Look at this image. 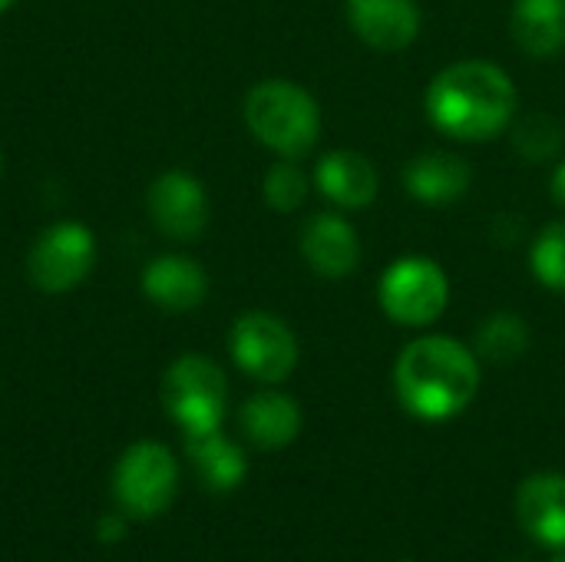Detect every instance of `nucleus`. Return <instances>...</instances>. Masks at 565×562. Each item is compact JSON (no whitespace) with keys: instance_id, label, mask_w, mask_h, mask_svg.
Returning a JSON list of instances; mask_svg holds the SVG:
<instances>
[{"instance_id":"f257e3e1","label":"nucleus","mask_w":565,"mask_h":562,"mask_svg":"<svg viewBox=\"0 0 565 562\" xmlns=\"http://www.w3.org/2000/svg\"><path fill=\"white\" fill-rule=\"evenodd\" d=\"M516 86L490 60H460L444 66L427 86V119L450 139L483 142L513 126Z\"/></svg>"},{"instance_id":"f03ea898","label":"nucleus","mask_w":565,"mask_h":562,"mask_svg":"<svg viewBox=\"0 0 565 562\" xmlns=\"http://www.w3.org/2000/svg\"><path fill=\"white\" fill-rule=\"evenodd\" d=\"M394 391L407 414L444 424L473 404L480 391V354L447 335H424L401 351Z\"/></svg>"},{"instance_id":"7ed1b4c3","label":"nucleus","mask_w":565,"mask_h":562,"mask_svg":"<svg viewBox=\"0 0 565 562\" xmlns=\"http://www.w3.org/2000/svg\"><path fill=\"white\" fill-rule=\"evenodd\" d=\"M245 123L252 136L281 159H301L321 136V109L315 96L291 79H262L245 96Z\"/></svg>"},{"instance_id":"20e7f679","label":"nucleus","mask_w":565,"mask_h":562,"mask_svg":"<svg viewBox=\"0 0 565 562\" xmlns=\"http://www.w3.org/2000/svg\"><path fill=\"white\" fill-rule=\"evenodd\" d=\"M162 404L185 437L222 431L228 404L222 368L202 354H182L162 378Z\"/></svg>"},{"instance_id":"39448f33","label":"nucleus","mask_w":565,"mask_h":562,"mask_svg":"<svg viewBox=\"0 0 565 562\" xmlns=\"http://www.w3.org/2000/svg\"><path fill=\"white\" fill-rule=\"evenodd\" d=\"M381 311L404 328H427L444 318L450 305L447 272L424 255H404L387 265L377 282Z\"/></svg>"},{"instance_id":"423d86ee","label":"nucleus","mask_w":565,"mask_h":562,"mask_svg":"<svg viewBox=\"0 0 565 562\" xmlns=\"http://www.w3.org/2000/svg\"><path fill=\"white\" fill-rule=\"evenodd\" d=\"M179 487V464L169 447L156 441H139L122 450L113 470V494L126 517L149 520L159 517Z\"/></svg>"},{"instance_id":"0eeeda50","label":"nucleus","mask_w":565,"mask_h":562,"mask_svg":"<svg viewBox=\"0 0 565 562\" xmlns=\"http://www.w3.org/2000/svg\"><path fill=\"white\" fill-rule=\"evenodd\" d=\"M96 265V235L83 222H53L36 235L26 255L30 282L46 295H66Z\"/></svg>"},{"instance_id":"6e6552de","label":"nucleus","mask_w":565,"mask_h":562,"mask_svg":"<svg viewBox=\"0 0 565 562\" xmlns=\"http://www.w3.org/2000/svg\"><path fill=\"white\" fill-rule=\"evenodd\" d=\"M228 348L235 364L262 384H281L298 368V338L271 311L238 315L228 335Z\"/></svg>"},{"instance_id":"1a4fd4ad","label":"nucleus","mask_w":565,"mask_h":562,"mask_svg":"<svg viewBox=\"0 0 565 562\" xmlns=\"http://www.w3.org/2000/svg\"><path fill=\"white\" fill-rule=\"evenodd\" d=\"M146 209L152 225L175 242H192L209 225V195L205 185L182 169L162 172L146 195Z\"/></svg>"},{"instance_id":"9d476101","label":"nucleus","mask_w":565,"mask_h":562,"mask_svg":"<svg viewBox=\"0 0 565 562\" xmlns=\"http://www.w3.org/2000/svg\"><path fill=\"white\" fill-rule=\"evenodd\" d=\"M298 248L301 258L308 262V268L321 278H348L358 272L361 265V238L358 229L338 215V212H318L301 225L298 235Z\"/></svg>"},{"instance_id":"9b49d317","label":"nucleus","mask_w":565,"mask_h":562,"mask_svg":"<svg viewBox=\"0 0 565 562\" xmlns=\"http://www.w3.org/2000/svg\"><path fill=\"white\" fill-rule=\"evenodd\" d=\"M351 30L381 53L407 50L420 36V7L417 0H344Z\"/></svg>"},{"instance_id":"f8f14e48","label":"nucleus","mask_w":565,"mask_h":562,"mask_svg":"<svg viewBox=\"0 0 565 562\" xmlns=\"http://www.w3.org/2000/svg\"><path fill=\"white\" fill-rule=\"evenodd\" d=\"M315 185L338 209H367V205H374V199L381 192L374 162L354 149L324 152L315 166Z\"/></svg>"},{"instance_id":"ddd939ff","label":"nucleus","mask_w":565,"mask_h":562,"mask_svg":"<svg viewBox=\"0 0 565 562\" xmlns=\"http://www.w3.org/2000/svg\"><path fill=\"white\" fill-rule=\"evenodd\" d=\"M523 530L546 550H565V474H536L516 494Z\"/></svg>"},{"instance_id":"4468645a","label":"nucleus","mask_w":565,"mask_h":562,"mask_svg":"<svg viewBox=\"0 0 565 562\" xmlns=\"http://www.w3.org/2000/svg\"><path fill=\"white\" fill-rule=\"evenodd\" d=\"M142 295L166 311H192L209 295V275L189 255H159L142 272Z\"/></svg>"},{"instance_id":"2eb2a0df","label":"nucleus","mask_w":565,"mask_h":562,"mask_svg":"<svg viewBox=\"0 0 565 562\" xmlns=\"http://www.w3.org/2000/svg\"><path fill=\"white\" fill-rule=\"evenodd\" d=\"M404 185L424 205H450L470 192L473 169L467 159L434 149V152H420L417 159L407 162Z\"/></svg>"},{"instance_id":"dca6fc26","label":"nucleus","mask_w":565,"mask_h":562,"mask_svg":"<svg viewBox=\"0 0 565 562\" xmlns=\"http://www.w3.org/2000/svg\"><path fill=\"white\" fill-rule=\"evenodd\" d=\"M238 424L258 450H281L301 434V407L288 394L262 391L245 401Z\"/></svg>"},{"instance_id":"f3484780","label":"nucleus","mask_w":565,"mask_h":562,"mask_svg":"<svg viewBox=\"0 0 565 562\" xmlns=\"http://www.w3.org/2000/svg\"><path fill=\"white\" fill-rule=\"evenodd\" d=\"M510 33L533 60L559 56L565 50V0H516Z\"/></svg>"},{"instance_id":"a211bd4d","label":"nucleus","mask_w":565,"mask_h":562,"mask_svg":"<svg viewBox=\"0 0 565 562\" xmlns=\"http://www.w3.org/2000/svg\"><path fill=\"white\" fill-rule=\"evenodd\" d=\"M185 450H189V460H192L199 480L209 490H215V494L235 490L245 480V474H248V464H245L242 447H235L222 431L199 434V437H185Z\"/></svg>"},{"instance_id":"6ab92c4d","label":"nucleus","mask_w":565,"mask_h":562,"mask_svg":"<svg viewBox=\"0 0 565 562\" xmlns=\"http://www.w3.org/2000/svg\"><path fill=\"white\" fill-rule=\"evenodd\" d=\"M530 348V328L520 315L513 311H497L490 315L480 331H477V354L493 361V364H510L520 361Z\"/></svg>"},{"instance_id":"aec40b11","label":"nucleus","mask_w":565,"mask_h":562,"mask_svg":"<svg viewBox=\"0 0 565 562\" xmlns=\"http://www.w3.org/2000/svg\"><path fill=\"white\" fill-rule=\"evenodd\" d=\"M530 268L543 288L565 295V219L550 222L536 235V242L530 248Z\"/></svg>"},{"instance_id":"412c9836","label":"nucleus","mask_w":565,"mask_h":562,"mask_svg":"<svg viewBox=\"0 0 565 562\" xmlns=\"http://www.w3.org/2000/svg\"><path fill=\"white\" fill-rule=\"evenodd\" d=\"M513 146L526 162H546L563 149V129L553 116L533 113L513 126Z\"/></svg>"},{"instance_id":"4be33fe9","label":"nucleus","mask_w":565,"mask_h":562,"mask_svg":"<svg viewBox=\"0 0 565 562\" xmlns=\"http://www.w3.org/2000/svg\"><path fill=\"white\" fill-rule=\"evenodd\" d=\"M262 192H265V202L275 212H285L288 215V212H295V209L305 205V199H308V176L298 166V159H278L265 172Z\"/></svg>"},{"instance_id":"5701e85b","label":"nucleus","mask_w":565,"mask_h":562,"mask_svg":"<svg viewBox=\"0 0 565 562\" xmlns=\"http://www.w3.org/2000/svg\"><path fill=\"white\" fill-rule=\"evenodd\" d=\"M122 533H126V517H106V520H99V527H96V537H99L103 543H119Z\"/></svg>"},{"instance_id":"b1692460","label":"nucleus","mask_w":565,"mask_h":562,"mask_svg":"<svg viewBox=\"0 0 565 562\" xmlns=\"http://www.w3.org/2000/svg\"><path fill=\"white\" fill-rule=\"evenodd\" d=\"M550 189H553V199H556V205H559V209H565V159L559 162V166H556Z\"/></svg>"},{"instance_id":"393cba45","label":"nucleus","mask_w":565,"mask_h":562,"mask_svg":"<svg viewBox=\"0 0 565 562\" xmlns=\"http://www.w3.org/2000/svg\"><path fill=\"white\" fill-rule=\"evenodd\" d=\"M13 3H17V0H0V13H7V10H10Z\"/></svg>"},{"instance_id":"a878e982","label":"nucleus","mask_w":565,"mask_h":562,"mask_svg":"<svg viewBox=\"0 0 565 562\" xmlns=\"http://www.w3.org/2000/svg\"><path fill=\"white\" fill-rule=\"evenodd\" d=\"M550 562H565V550H556V556H553Z\"/></svg>"},{"instance_id":"bb28decb","label":"nucleus","mask_w":565,"mask_h":562,"mask_svg":"<svg viewBox=\"0 0 565 562\" xmlns=\"http://www.w3.org/2000/svg\"><path fill=\"white\" fill-rule=\"evenodd\" d=\"M0 166H3V156H0Z\"/></svg>"}]
</instances>
